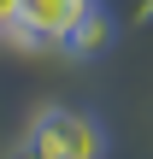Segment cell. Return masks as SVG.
I'll return each instance as SVG.
<instances>
[{
	"label": "cell",
	"mask_w": 153,
	"mask_h": 159,
	"mask_svg": "<svg viewBox=\"0 0 153 159\" xmlns=\"http://www.w3.org/2000/svg\"><path fill=\"white\" fill-rule=\"evenodd\" d=\"M12 6H18V0H0V35H6V24H12Z\"/></svg>",
	"instance_id": "4"
},
{
	"label": "cell",
	"mask_w": 153,
	"mask_h": 159,
	"mask_svg": "<svg viewBox=\"0 0 153 159\" xmlns=\"http://www.w3.org/2000/svg\"><path fill=\"white\" fill-rule=\"evenodd\" d=\"M106 41H112V24H106V12H100V6H88V12L71 24V35H65L59 47H65V53H77V59H94Z\"/></svg>",
	"instance_id": "3"
},
{
	"label": "cell",
	"mask_w": 153,
	"mask_h": 159,
	"mask_svg": "<svg viewBox=\"0 0 153 159\" xmlns=\"http://www.w3.org/2000/svg\"><path fill=\"white\" fill-rule=\"evenodd\" d=\"M88 6H94V0H18L6 30H12L18 41H29V47H59Z\"/></svg>",
	"instance_id": "2"
},
{
	"label": "cell",
	"mask_w": 153,
	"mask_h": 159,
	"mask_svg": "<svg viewBox=\"0 0 153 159\" xmlns=\"http://www.w3.org/2000/svg\"><path fill=\"white\" fill-rule=\"evenodd\" d=\"M6 159H41V153H35V148H29V142H24V148H18V153H6Z\"/></svg>",
	"instance_id": "5"
},
{
	"label": "cell",
	"mask_w": 153,
	"mask_h": 159,
	"mask_svg": "<svg viewBox=\"0 0 153 159\" xmlns=\"http://www.w3.org/2000/svg\"><path fill=\"white\" fill-rule=\"evenodd\" d=\"M29 148L41 159H106V136L94 118H83L71 106H47L29 124Z\"/></svg>",
	"instance_id": "1"
}]
</instances>
